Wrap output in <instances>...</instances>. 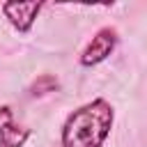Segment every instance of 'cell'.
Masks as SVG:
<instances>
[{
	"label": "cell",
	"instance_id": "obj_5",
	"mask_svg": "<svg viewBox=\"0 0 147 147\" xmlns=\"http://www.w3.org/2000/svg\"><path fill=\"white\" fill-rule=\"evenodd\" d=\"M53 90H57V80H55L53 76H41V78L30 87V94L37 96V94H46V92H53Z\"/></svg>",
	"mask_w": 147,
	"mask_h": 147
},
{
	"label": "cell",
	"instance_id": "obj_3",
	"mask_svg": "<svg viewBox=\"0 0 147 147\" xmlns=\"http://www.w3.org/2000/svg\"><path fill=\"white\" fill-rule=\"evenodd\" d=\"M41 9H44V2H2L5 18L21 34H28L32 30V25H34Z\"/></svg>",
	"mask_w": 147,
	"mask_h": 147
},
{
	"label": "cell",
	"instance_id": "obj_2",
	"mask_svg": "<svg viewBox=\"0 0 147 147\" xmlns=\"http://www.w3.org/2000/svg\"><path fill=\"white\" fill-rule=\"evenodd\" d=\"M117 44H119V34H117V30L113 25L99 28L94 32V37L87 41V46L83 48L80 57H78L80 67H96V64H101L103 60H108L113 55Z\"/></svg>",
	"mask_w": 147,
	"mask_h": 147
},
{
	"label": "cell",
	"instance_id": "obj_1",
	"mask_svg": "<svg viewBox=\"0 0 147 147\" xmlns=\"http://www.w3.org/2000/svg\"><path fill=\"white\" fill-rule=\"evenodd\" d=\"M115 124V108L106 99H92L78 106L62 124V147H103Z\"/></svg>",
	"mask_w": 147,
	"mask_h": 147
},
{
	"label": "cell",
	"instance_id": "obj_4",
	"mask_svg": "<svg viewBox=\"0 0 147 147\" xmlns=\"http://www.w3.org/2000/svg\"><path fill=\"white\" fill-rule=\"evenodd\" d=\"M30 138V129L14 119L9 106H0V147H23Z\"/></svg>",
	"mask_w": 147,
	"mask_h": 147
}]
</instances>
